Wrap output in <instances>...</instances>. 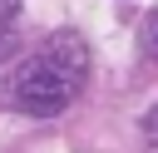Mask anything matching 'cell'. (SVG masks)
<instances>
[{
    "mask_svg": "<svg viewBox=\"0 0 158 153\" xmlns=\"http://www.w3.org/2000/svg\"><path fill=\"white\" fill-rule=\"evenodd\" d=\"M89 79V44L79 30H54L15 74H10V104L30 118L64 114L74 94Z\"/></svg>",
    "mask_w": 158,
    "mask_h": 153,
    "instance_id": "cell-1",
    "label": "cell"
},
{
    "mask_svg": "<svg viewBox=\"0 0 158 153\" xmlns=\"http://www.w3.org/2000/svg\"><path fill=\"white\" fill-rule=\"evenodd\" d=\"M143 44L158 54V10H153V15H148V25H143Z\"/></svg>",
    "mask_w": 158,
    "mask_h": 153,
    "instance_id": "cell-2",
    "label": "cell"
},
{
    "mask_svg": "<svg viewBox=\"0 0 158 153\" xmlns=\"http://www.w3.org/2000/svg\"><path fill=\"white\" fill-rule=\"evenodd\" d=\"M148 128H153V133H158V109H153V118H148Z\"/></svg>",
    "mask_w": 158,
    "mask_h": 153,
    "instance_id": "cell-3",
    "label": "cell"
}]
</instances>
